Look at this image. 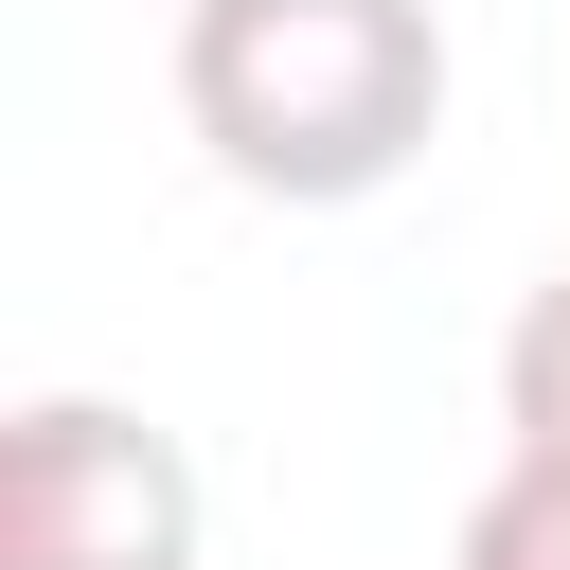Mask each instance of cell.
I'll use <instances>...</instances> for the list:
<instances>
[{
  "label": "cell",
  "mask_w": 570,
  "mask_h": 570,
  "mask_svg": "<svg viewBox=\"0 0 570 570\" xmlns=\"http://www.w3.org/2000/svg\"><path fill=\"white\" fill-rule=\"evenodd\" d=\"M445 570H570V463H517V445H499V481L463 499Z\"/></svg>",
  "instance_id": "obj_4"
},
{
  "label": "cell",
  "mask_w": 570,
  "mask_h": 570,
  "mask_svg": "<svg viewBox=\"0 0 570 570\" xmlns=\"http://www.w3.org/2000/svg\"><path fill=\"white\" fill-rule=\"evenodd\" d=\"M499 445L570 463V267H534V303L499 321Z\"/></svg>",
  "instance_id": "obj_3"
},
{
  "label": "cell",
  "mask_w": 570,
  "mask_h": 570,
  "mask_svg": "<svg viewBox=\"0 0 570 570\" xmlns=\"http://www.w3.org/2000/svg\"><path fill=\"white\" fill-rule=\"evenodd\" d=\"M178 125L232 196L356 214L445 142V18L428 0H178Z\"/></svg>",
  "instance_id": "obj_1"
},
{
  "label": "cell",
  "mask_w": 570,
  "mask_h": 570,
  "mask_svg": "<svg viewBox=\"0 0 570 570\" xmlns=\"http://www.w3.org/2000/svg\"><path fill=\"white\" fill-rule=\"evenodd\" d=\"M196 445L125 392H36L0 428V570H196Z\"/></svg>",
  "instance_id": "obj_2"
}]
</instances>
